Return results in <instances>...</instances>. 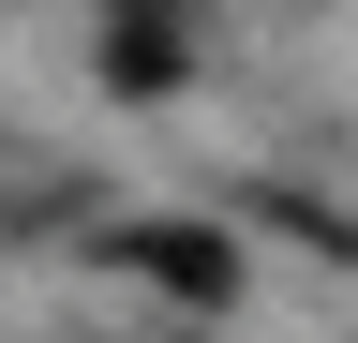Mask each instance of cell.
<instances>
[{"mask_svg": "<svg viewBox=\"0 0 358 343\" xmlns=\"http://www.w3.org/2000/svg\"><path fill=\"white\" fill-rule=\"evenodd\" d=\"M134 269L179 284V298H239V254H224V239H134Z\"/></svg>", "mask_w": 358, "mask_h": 343, "instance_id": "obj_1", "label": "cell"}]
</instances>
